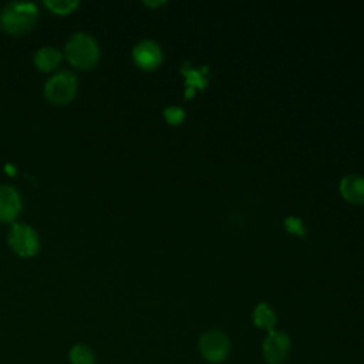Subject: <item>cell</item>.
<instances>
[{"label":"cell","mask_w":364,"mask_h":364,"mask_svg":"<svg viewBox=\"0 0 364 364\" xmlns=\"http://www.w3.org/2000/svg\"><path fill=\"white\" fill-rule=\"evenodd\" d=\"M38 17V9L33 1H11L0 10V27L13 36L33 28Z\"/></svg>","instance_id":"cell-1"},{"label":"cell","mask_w":364,"mask_h":364,"mask_svg":"<svg viewBox=\"0 0 364 364\" xmlns=\"http://www.w3.org/2000/svg\"><path fill=\"white\" fill-rule=\"evenodd\" d=\"M65 57L71 65L80 70L92 68L100 57L97 40L85 31L74 33L65 44Z\"/></svg>","instance_id":"cell-2"},{"label":"cell","mask_w":364,"mask_h":364,"mask_svg":"<svg viewBox=\"0 0 364 364\" xmlns=\"http://www.w3.org/2000/svg\"><path fill=\"white\" fill-rule=\"evenodd\" d=\"M77 92V77L68 71L61 70L51 75L46 85H44V95L46 98L55 104V105H64L70 102Z\"/></svg>","instance_id":"cell-3"},{"label":"cell","mask_w":364,"mask_h":364,"mask_svg":"<svg viewBox=\"0 0 364 364\" xmlns=\"http://www.w3.org/2000/svg\"><path fill=\"white\" fill-rule=\"evenodd\" d=\"M9 245L21 257H31L40 249V239L34 228L27 223L16 222L9 230Z\"/></svg>","instance_id":"cell-4"},{"label":"cell","mask_w":364,"mask_h":364,"mask_svg":"<svg viewBox=\"0 0 364 364\" xmlns=\"http://www.w3.org/2000/svg\"><path fill=\"white\" fill-rule=\"evenodd\" d=\"M199 350L206 361L222 363L229 355L230 341L223 331L208 330L199 340Z\"/></svg>","instance_id":"cell-5"},{"label":"cell","mask_w":364,"mask_h":364,"mask_svg":"<svg viewBox=\"0 0 364 364\" xmlns=\"http://www.w3.org/2000/svg\"><path fill=\"white\" fill-rule=\"evenodd\" d=\"M263 357L267 364H282L290 354V338L286 333L272 330L263 340Z\"/></svg>","instance_id":"cell-6"},{"label":"cell","mask_w":364,"mask_h":364,"mask_svg":"<svg viewBox=\"0 0 364 364\" xmlns=\"http://www.w3.org/2000/svg\"><path fill=\"white\" fill-rule=\"evenodd\" d=\"M132 58L142 70L156 68L162 61V50L152 40H142L132 48Z\"/></svg>","instance_id":"cell-7"},{"label":"cell","mask_w":364,"mask_h":364,"mask_svg":"<svg viewBox=\"0 0 364 364\" xmlns=\"http://www.w3.org/2000/svg\"><path fill=\"white\" fill-rule=\"evenodd\" d=\"M21 210V198L16 188L0 185V222H13Z\"/></svg>","instance_id":"cell-8"},{"label":"cell","mask_w":364,"mask_h":364,"mask_svg":"<svg viewBox=\"0 0 364 364\" xmlns=\"http://www.w3.org/2000/svg\"><path fill=\"white\" fill-rule=\"evenodd\" d=\"M343 196L353 203L364 202V178L358 175H347L340 182Z\"/></svg>","instance_id":"cell-9"},{"label":"cell","mask_w":364,"mask_h":364,"mask_svg":"<svg viewBox=\"0 0 364 364\" xmlns=\"http://www.w3.org/2000/svg\"><path fill=\"white\" fill-rule=\"evenodd\" d=\"M61 58H63V53L53 46L40 47L33 57L34 64L40 71L54 70L61 63Z\"/></svg>","instance_id":"cell-10"},{"label":"cell","mask_w":364,"mask_h":364,"mask_svg":"<svg viewBox=\"0 0 364 364\" xmlns=\"http://www.w3.org/2000/svg\"><path fill=\"white\" fill-rule=\"evenodd\" d=\"M182 74L186 78V91H185V97H192L193 95V90L198 88H205L208 84V80L205 77L208 68L203 67L202 70H196L191 67V63H185L181 68Z\"/></svg>","instance_id":"cell-11"},{"label":"cell","mask_w":364,"mask_h":364,"mask_svg":"<svg viewBox=\"0 0 364 364\" xmlns=\"http://www.w3.org/2000/svg\"><path fill=\"white\" fill-rule=\"evenodd\" d=\"M276 314L272 310V307L267 303H259L255 310H253V323L260 327L264 328L267 331H272L274 324H276Z\"/></svg>","instance_id":"cell-12"},{"label":"cell","mask_w":364,"mask_h":364,"mask_svg":"<svg viewBox=\"0 0 364 364\" xmlns=\"http://www.w3.org/2000/svg\"><path fill=\"white\" fill-rule=\"evenodd\" d=\"M68 360L71 364H95V353L90 346L77 343L70 348Z\"/></svg>","instance_id":"cell-13"},{"label":"cell","mask_w":364,"mask_h":364,"mask_svg":"<svg viewBox=\"0 0 364 364\" xmlns=\"http://www.w3.org/2000/svg\"><path fill=\"white\" fill-rule=\"evenodd\" d=\"M44 6L55 14H68L74 11L80 3L77 0H46Z\"/></svg>","instance_id":"cell-14"},{"label":"cell","mask_w":364,"mask_h":364,"mask_svg":"<svg viewBox=\"0 0 364 364\" xmlns=\"http://www.w3.org/2000/svg\"><path fill=\"white\" fill-rule=\"evenodd\" d=\"M164 115H165V118H166V121L169 124H179L183 119L185 112H183V109L181 107L172 105V107H166L164 109Z\"/></svg>","instance_id":"cell-15"},{"label":"cell","mask_w":364,"mask_h":364,"mask_svg":"<svg viewBox=\"0 0 364 364\" xmlns=\"http://www.w3.org/2000/svg\"><path fill=\"white\" fill-rule=\"evenodd\" d=\"M284 225H286V228H287L290 232H293V233H297V235H304V232H306V229H304V225H303V222H301L299 218H294V216H289V218H286V220H284Z\"/></svg>","instance_id":"cell-16"}]
</instances>
